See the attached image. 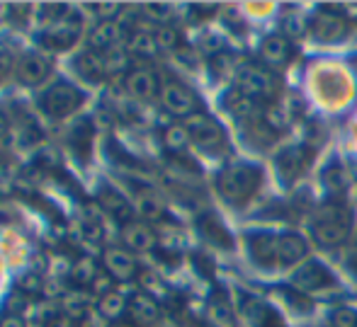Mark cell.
I'll return each mask as SVG.
<instances>
[{
	"label": "cell",
	"mask_w": 357,
	"mask_h": 327,
	"mask_svg": "<svg viewBox=\"0 0 357 327\" xmlns=\"http://www.w3.org/2000/svg\"><path fill=\"white\" fill-rule=\"evenodd\" d=\"M0 327H27V325H24L22 315H17V313H10V315H5V318L0 320Z\"/></svg>",
	"instance_id": "46"
},
{
	"label": "cell",
	"mask_w": 357,
	"mask_h": 327,
	"mask_svg": "<svg viewBox=\"0 0 357 327\" xmlns=\"http://www.w3.org/2000/svg\"><path fill=\"white\" fill-rule=\"evenodd\" d=\"M75 68H78V73L83 75V78H88L90 83H98V80L107 78L102 54H95V51H90V49L85 54H80L78 61H75Z\"/></svg>",
	"instance_id": "25"
},
{
	"label": "cell",
	"mask_w": 357,
	"mask_h": 327,
	"mask_svg": "<svg viewBox=\"0 0 357 327\" xmlns=\"http://www.w3.org/2000/svg\"><path fill=\"white\" fill-rule=\"evenodd\" d=\"M98 201H100V206H102L107 214H112L114 218H119V221H132V214H134V206H132V201L127 199L124 194H119L117 189H112V187H102L98 192Z\"/></svg>",
	"instance_id": "19"
},
{
	"label": "cell",
	"mask_w": 357,
	"mask_h": 327,
	"mask_svg": "<svg viewBox=\"0 0 357 327\" xmlns=\"http://www.w3.org/2000/svg\"><path fill=\"white\" fill-rule=\"evenodd\" d=\"M5 175H8V163H5V158L0 155V180H3Z\"/></svg>",
	"instance_id": "47"
},
{
	"label": "cell",
	"mask_w": 357,
	"mask_h": 327,
	"mask_svg": "<svg viewBox=\"0 0 357 327\" xmlns=\"http://www.w3.org/2000/svg\"><path fill=\"white\" fill-rule=\"evenodd\" d=\"M185 129L190 131V138L199 145L202 150H219L224 145V131L212 117L197 112L185 119Z\"/></svg>",
	"instance_id": "7"
},
{
	"label": "cell",
	"mask_w": 357,
	"mask_h": 327,
	"mask_svg": "<svg viewBox=\"0 0 357 327\" xmlns=\"http://www.w3.org/2000/svg\"><path fill=\"white\" fill-rule=\"evenodd\" d=\"M353 269L357 271V243H355V250H353Z\"/></svg>",
	"instance_id": "48"
},
{
	"label": "cell",
	"mask_w": 357,
	"mask_h": 327,
	"mask_svg": "<svg viewBox=\"0 0 357 327\" xmlns=\"http://www.w3.org/2000/svg\"><path fill=\"white\" fill-rule=\"evenodd\" d=\"M197 228H199V233L204 235V240H209L216 248H231V245H234L229 230H226L212 214H204L202 218L197 221Z\"/></svg>",
	"instance_id": "23"
},
{
	"label": "cell",
	"mask_w": 357,
	"mask_h": 327,
	"mask_svg": "<svg viewBox=\"0 0 357 327\" xmlns=\"http://www.w3.org/2000/svg\"><path fill=\"white\" fill-rule=\"evenodd\" d=\"M304 255H306V243L301 235L296 233L278 235V262H282V264H296L299 260H304Z\"/></svg>",
	"instance_id": "21"
},
{
	"label": "cell",
	"mask_w": 357,
	"mask_h": 327,
	"mask_svg": "<svg viewBox=\"0 0 357 327\" xmlns=\"http://www.w3.org/2000/svg\"><path fill=\"white\" fill-rule=\"evenodd\" d=\"M155 44H158L160 51H178L180 49V32L173 27V24L158 27V32H155Z\"/></svg>",
	"instance_id": "33"
},
{
	"label": "cell",
	"mask_w": 357,
	"mask_h": 327,
	"mask_svg": "<svg viewBox=\"0 0 357 327\" xmlns=\"http://www.w3.org/2000/svg\"><path fill=\"white\" fill-rule=\"evenodd\" d=\"M122 240L129 253H151V250L158 245V235L153 233L151 225L142 223V221H129V223H124Z\"/></svg>",
	"instance_id": "14"
},
{
	"label": "cell",
	"mask_w": 357,
	"mask_h": 327,
	"mask_svg": "<svg viewBox=\"0 0 357 327\" xmlns=\"http://www.w3.org/2000/svg\"><path fill=\"white\" fill-rule=\"evenodd\" d=\"M109 291H112V276H109V274H98V276H95L93 294L105 296V294H109Z\"/></svg>",
	"instance_id": "42"
},
{
	"label": "cell",
	"mask_w": 357,
	"mask_h": 327,
	"mask_svg": "<svg viewBox=\"0 0 357 327\" xmlns=\"http://www.w3.org/2000/svg\"><path fill=\"white\" fill-rule=\"evenodd\" d=\"M80 29H83V17H80V13H75V10L68 8L66 15H63L59 22H54L52 27H47V32L42 34V39L49 49L63 51V49H68L71 44H75V39L80 37Z\"/></svg>",
	"instance_id": "6"
},
{
	"label": "cell",
	"mask_w": 357,
	"mask_h": 327,
	"mask_svg": "<svg viewBox=\"0 0 357 327\" xmlns=\"http://www.w3.org/2000/svg\"><path fill=\"white\" fill-rule=\"evenodd\" d=\"M129 301L124 298L119 291H109V294L100 296L98 301V313L102 315L105 320H119L124 313H127Z\"/></svg>",
	"instance_id": "26"
},
{
	"label": "cell",
	"mask_w": 357,
	"mask_h": 327,
	"mask_svg": "<svg viewBox=\"0 0 357 327\" xmlns=\"http://www.w3.org/2000/svg\"><path fill=\"white\" fill-rule=\"evenodd\" d=\"M309 160H311L309 148H304V145H291V148H287L278 155L275 168H278L280 175L289 182V180H296L306 168H309Z\"/></svg>",
	"instance_id": "17"
},
{
	"label": "cell",
	"mask_w": 357,
	"mask_h": 327,
	"mask_svg": "<svg viewBox=\"0 0 357 327\" xmlns=\"http://www.w3.org/2000/svg\"><path fill=\"white\" fill-rule=\"evenodd\" d=\"M248 248L253 260L260 264H275L278 262V235H255L248 240Z\"/></svg>",
	"instance_id": "24"
},
{
	"label": "cell",
	"mask_w": 357,
	"mask_h": 327,
	"mask_svg": "<svg viewBox=\"0 0 357 327\" xmlns=\"http://www.w3.org/2000/svg\"><path fill=\"white\" fill-rule=\"evenodd\" d=\"M284 32L291 34V37H296V34L304 32V22H301L299 15H289V17L284 19Z\"/></svg>",
	"instance_id": "44"
},
{
	"label": "cell",
	"mask_w": 357,
	"mask_h": 327,
	"mask_svg": "<svg viewBox=\"0 0 357 327\" xmlns=\"http://www.w3.org/2000/svg\"><path fill=\"white\" fill-rule=\"evenodd\" d=\"M216 187L229 204H243L260 187V173L250 165H231L219 175Z\"/></svg>",
	"instance_id": "1"
},
{
	"label": "cell",
	"mask_w": 357,
	"mask_h": 327,
	"mask_svg": "<svg viewBox=\"0 0 357 327\" xmlns=\"http://www.w3.org/2000/svg\"><path fill=\"white\" fill-rule=\"evenodd\" d=\"M207 315L216 327H234L236 325L234 310H231V305L226 303L224 298H214L207 308Z\"/></svg>",
	"instance_id": "30"
},
{
	"label": "cell",
	"mask_w": 357,
	"mask_h": 327,
	"mask_svg": "<svg viewBox=\"0 0 357 327\" xmlns=\"http://www.w3.org/2000/svg\"><path fill=\"white\" fill-rule=\"evenodd\" d=\"M134 211L149 221H158L160 216L165 214V204H163V199L155 192H151V189H139L137 196H134Z\"/></svg>",
	"instance_id": "22"
},
{
	"label": "cell",
	"mask_w": 357,
	"mask_h": 327,
	"mask_svg": "<svg viewBox=\"0 0 357 327\" xmlns=\"http://www.w3.org/2000/svg\"><path fill=\"white\" fill-rule=\"evenodd\" d=\"M160 104H163L170 114H175V117L188 119V117H192V114H197L199 99L188 85L168 80V83H163V88H160Z\"/></svg>",
	"instance_id": "5"
},
{
	"label": "cell",
	"mask_w": 357,
	"mask_h": 327,
	"mask_svg": "<svg viewBox=\"0 0 357 327\" xmlns=\"http://www.w3.org/2000/svg\"><path fill=\"white\" fill-rule=\"evenodd\" d=\"M15 223V209L5 201H0V228H8Z\"/></svg>",
	"instance_id": "45"
},
{
	"label": "cell",
	"mask_w": 357,
	"mask_h": 327,
	"mask_svg": "<svg viewBox=\"0 0 357 327\" xmlns=\"http://www.w3.org/2000/svg\"><path fill=\"white\" fill-rule=\"evenodd\" d=\"M236 88L241 93H245L248 97L253 99H270L275 93H278V83H275L273 73L265 70L263 65H255V63H238L236 68Z\"/></svg>",
	"instance_id": "4"
},
{
	"label": "cell",
	"mask_w": 357,
	"mask_h": 327,
	"mask_svg": "<svg viewBox=\"0 0 357 327\" xmlns=\"http://www.w3.org/2000/svg\"><path fill=\"white\" fill-rule=\"evenodd\" d=\"M311 29H314L316 39H321L324 44H331V42H338V39L345 37V29H348V24H345V19L340 17V13L335 8H324L314 17Z\"/></svg>",
	"instance_id": "11"
},
{
	"label": "cell",
	"mask_w": 357,
	"mask_h": 327,
	"mask_svg": "<svg viewBox=\"0 0 357 327\" xmlns=\"http://www.w3.org/2000/svg\"><path fill=\"white\" fill-rule=\"evenodd\" d=\"M102 264L107 269V274L117 281H129L137 276V260L129 250L124 248H107L102 255Z\"/></svg>",
	"instance_id": "13"
},
{
	"label": "cell",
	"mask_w": 357,
	"mask_h": 327,
	"mask_svg": "<svg viewBox=\"0 0 357 327\" xmlns=\"http://www.w3.org/2000/svg\"><path fill=\"white\" fill-rule=\"evenodd\" d=\"M236 68H238V63L229 54H216V56H212V70L216 75H229V73L236 75Z\"/></svg>",
	"instance_id": "39"
},
{
	"label": "cell",
	"mask_w": 357,
	"mask_h": 327,
	"mask_svg": "<svg viewBox=\"0 0 357 327\" xmlns=\"http://www.w3.org/2000/svg\"><path fill=\"white\" fill-rule=\"evenodd\" d=\"M3 134H5V119L0 117V136H3Z\"/></svg>",
	"instance_id": "49"
},
{
	"label": "cell",
	"mask_w": 357,
	"mask_h": 327,
	"mask_svg": "<svg viewBox=\"0 0 357 327\" xmlns=\"http://www.w3.org/2000/svg\"><path fill=\"white\" fill-rule=\"evenodd\" d=\"M85 102V95L75 88L73 83H63V80H56L52 83L39 97V104H42L44 114L52 119H66L71 117L73 112H78Z\"/></svg>",
	"instance_id": "2"
},
{
	"label": "cell",
	"mask_w": 357,
	"mask_h": 327,
	"mask_svg": "<svg viewBox=\"0 0 357 327\" xmlns=\"http://www.w3.org/2000/svg\"><path fill=\"white\" fill-rule=\"evenodd\" d=\"M321 182H324V187L328 189L331 194H340L345 187H348V173H345L340 165H331V168L324 170V177H321Z\"/></svg>",
	"instance_id": "31"
},
{
	"label": "cell",
	"mask_w": 357,
	"mask_h": 327,
	"mask_svg": "<svg viewBox=\"0 0 357 327\" xmlns=\"http://www.w3.org/2000/svg\"><path fill=\"white\" fill-rule=\"evenodd\" d=\"M280 294H282V298L287 303L291 305V308L296 310L299 315H306L311 310V301L306 298L304 294H296V291H287V289H280Z\"/></svg>",
	"instance_id": "37"
},
{
	"label": "cell",
	"mask_w": 357,
	"mask_h": 327,
	"mask_svg": "<svg viewBox=\"0 0 357 327\" xmlns=\"http://www.w3.org/2000/svg\"><path fill=\"white\" fill-rule=\"evenodd\" d=\"M238 310H241V315H243L245 323L253 325V327H273V325L280 327L278 315H275L268 305L260 303L258 298H253V296H241Z\"/></svg>",
	"instance_id": "18"
},
{
	"label": "cell",
	"mask_w": 357,
	"mask_h": 327,
	"mask_svg": "<svg viewBox=\"0 0 357 327\" xmlns=\"http://www.w3.org/2000/svg\"><path fill=\"white\" fill-rule=\"evenodd\" d=\"M260 56H263V61L268 65H284L291 58L289 39L282 37V34H270V37L263 42Z\"/></svg>",
	"instance_id": "20"
},
{
	"label": "cell",
	"mask_w": 357,
	"mask_h": 327,
	"mask_svg": "<svg viewBox=\"0 0 357 327\" xmlns=\"http://www.w3.org/2000/svg\"><path fill=\"white\" fill-rule=\"evenodd\" d=\"M142 15H144V17H149L151 22H158L160 27H165V22L173 17V8H170V5L151 3V5H144Z\"/></svg>",
	"instance_id": "34"
},
{
	"label": "cell",
	"mask_w": 357,
	"mask_h": 327,
	"mask_svg": "<svg viewBox=\"0 0 357 327\" xmlns=\"http://www.w3.org/2000/svg\"><path fill=\"white\" fill-rule=\"evenodd\" d=\"M291 284L299 291H324L326 286H333V279H331L328 269L321 266L319 262H306L294 271Z\"/></svg>",
	"instance_id": "15"
},
{
	"label": "cell",
	"mask_w": 357,
	"mask_h": 327,
	"mask_svg": "<svg viewBox=\"0 0 357 327\" xmlns=\"http://www.w3.org/2000/svg\"><path fill=\"white\" fill-rule=\"evenodd\" d=\"M224 104L236 119H241V122H258V119H263V109H260L258 99L248 97V95L241 93L238 88L229 90V93L224 95Z\"/></svg>",
	"instance_id": "16"
},
{
	"label": "cell",
	"mask_w": 357,
	"mask_h": 327,
	"mask_svg": "<svg viewBox=\"0 0 357 327\" xmlns=\"http://www.w3.org/2000/svg\"><path fill=\"white\" fill-rule=\"evenodd\" d=\"M102 63H105V73L114 75L127 68V54H124L122 49H112V51L102 54Z\"/></svg>",
	"instance_id": "35"
},
{
	"label": "cell",
	"mask_w": 357,
	"mask_h": 327,
	"mask_svg": "<svg viewBox=\"0 0 357 327\" xmlns=\"http://www.w3.org/2000/svg\"><path fill=\"white\" fill-rule=\"evenodd\" d=\"M13 68H17V65H15V58L10 56L5 49H0V80L8 78V75L13 73Z\"/></svg>",
	"instance_id": "43"
},
{
	"label": "cell",
	"mask_w": 357,
	"mask_h": 327,
	"mask_svg": "<svg viewBox=\"0 0 357 327\" xmlns=\"http://www.w3.org/2000/svg\"><path fill=\"white\" fill-rule=\"evenodd\" d=\"M350 233V216L340 206H326L314 218V238L324 248H335Z\"/></svg>",
	"instance_id": "3"
},
{
	"label": "cell",
	"mask_w": 357,
	"mask_h": 327,
	"mask_svg": "<svg viewBox=\"0 0 357 327\" xmlns=\"http://www.w3.org/2000/svg\"><path fill=\"white\" fill-rule=\"evenodd\" d=\"M68 274H71V279L78 286H93L95 276H98V266H95L93 257H80L71 264Z\"/></svg>",
	"instance_id": "29"
},
{
	"label": "cell",
	"mask_w": 357,
	"mask_h": 327,
	"mask_svg": "<svg viewBox=\"0 0 357 327\" xmlns=\"http://www.w3.org/2000/svg\"><path fill=\"white\" fill-rule=\"evenodd\" d=\"M260 124H263V127L268 129L270 134H280V131H284V129H287L284 114L280 112V109H275V107L265 109V112H263V119H260Z\"/></svg>",
	"instance_id": "36"
},
{
	"label": "cell",
	"mask_w": 357,
	"mask_h": 327,
	"mask_svg": "<svg viewBox=\"0 0 357 327\" xmlns=\"http://www.w3.org/2000/svg\"><path fill=\"white\" fill-rule=\"evenodd\" d=\"M129 51L139 58H151L158 54V44H155V34L146 32V29H134L129 34Z\"/></svg>",
	"instance_id": "27"
},
{
	"label": "cell",
	"mask_w": 357,
	"mask_h": 327,
	"mask_svg": "<svg viewBox=\"0 0 357 327\" xmlns=\"http://www.w3.org/2000/svg\"><path fill=\"white\" fill-rule=\"evenodd\" d=\"M80 235H83L88 243H100V238H102V230H100V225L95 223V221L85 218L83 223H80Z\"/></svg>",
	"instance_id": "41"
},
{
	"label": "cell",
	"mask_w": 357,
	"mask_h": 327,
	"mask_svg": "<svg viewBox=\"0 0 357 327\" xmlns=\"http://www.w3.org/2000/svg\"><path fill=\"white\" fill-rule=\"evenodd\" d=\"M124 37H127V32H124V27L117 19L98 22L88 37V47H90V51H95V54H107V51H112V49H119Z\"/></svg>",
	"instance_id": "9"
},
{
	"label": "cell",
	"mask_w": 357,
	"mask_h": 327,
	"mask_svg": "<svg viewBox=\"0 0 357 327\" xmlns=\"http://www.w3.org/2000/svg\"><path fill=\"white\" fill-rule=\"evenodd\" d=\"M127 313H129V320H132L137 327H151V325L158 323L160 305L149 291H137V294L129 298Z\"/></svg>",
	"instance_id": "10"
},
{
	"label": "cell",
	"mask_w": 357,
	"mask_h": 327,
	"mask_svg": "<svg viewBox=\"0 0 357 327\" xmlns=\"http://www.w3.org/2000/svg\"><path fill=\"white\" fill-rule=\"evenodd\" d=\"M190 131L185 129V124H170L163 131V145L170 150V153H183L190 145Z\"/></svg>",
	"instance_id": "28"
},
{
	"label": "cell",
	"mask_w": 357,
	"mask_h": 327,
	"mask_svg": "<svg viewBox=\"0 0 357 327\" xmlns=\"http://www.w3.org/2000/svg\"><path fill=\"white\" fill-rule=\"evenodd\" d=\"M0 13H3V8H0Z\"/></svg>",
	"instance_id": "50"
},
{
	"label": "cell",
	"mask_w": 357,
	"mask_h": 327,
	"mask_svg": "<svg viewBox=\"0 0 357 327\" xmlns=\"http://www.w3.org/2000/svg\"><path fill=\"white\" fill-rule=\"evenodd\" d=\"M331 325L333 327H357V313L353 308H335L331 313Z\"/></svg>",
	"instance_id": "38"
},
{
	"label": "cell",
	"mask_w": 357,
	"mask_h": 327,
	"mask_svg": "<svg viewBox=\"0 0 357 327\" xmlns=\"http://www.w3.org/2000/svg\"><path fill=\"white\" fill-rule=\"evenodd\" d=\"M88 305H90V298L83 294V291H71V294L63 296V310H66L68 315H75V318H80V320H83L85 315L90 313Z\"/></svg>",
	"instance_id": "32"
},
{
	"label": "cell",
	"mask_w": 357,
	"mask_h": 327,
	"mask_svg": "<svg viewBox=\"0 0 357 327\" xmlns=\"http://www.w3.org/2000/svg\"><path fill=\"white\" fill-rule=\"evenodd\" d=\"M15 73H17V80L22 85H39L52 75V63H49V58L42 56V54L29 51L20 56Z\"/></svg>",
	"instance_id": "12"
},
{
	"label": "cell",
	"mask_w": 357,
	"mask_h": 327,
	"mask_svg": "<svg viewBox=\"0 0 357 327\" xmlns=\"http://www.w3.org/2000/svg\"><path fill=\"white\" fill-rule=\"evenodd\" d=\"M124 88H127V93L132 95L134 99L149 102L155 95H160L163 85L158 83V75L151 68H134V70H129L127 78H124Z\"/></svg>",
	"instance_id": "8"
},
{
	"label": "cell",
	"mask_w": 357,
	"mask_h": 327,
	"mask_svg": "<svg viewBox=\"0 0 357 327\" xmlns=\"http://www.w3.org/2000/svg\"><path fill=\"white\" fill-rule=\"evenodd\" d=\"M17 286H20L22 294H37V291H42L44 284H42V276L39 274H34V271H24V274L20 276Z\"/></svg>",
	"instance_id": "40"
}]
</instances>
